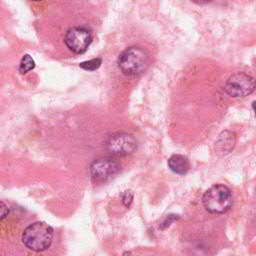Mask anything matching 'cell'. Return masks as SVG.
<instances>
[{
  "instance_id": "cell-8",
  "label": "cell",
  "mask_w": 256,
  "mask_h": 256,
  "mask_svg": "<svg viewBox=\"0 0 256 256\" xmlns=\"http://www.w3.org/2000/svg\"><path fill=\"white\" fill-rule=\"evenodd\" d=\"M168 167L175 174L184 175L188 172L190 163L187 157L180 154H174L168 159Z\"/></svg>"
},
{
  "instance_id": "cell-1",
  "label": "cell",
  "mask_w": 256,
  "mask_h": 256,
  "mask_svg": "<svg viewBox=\"0 0 256 256\" xmlns=\"http://www.w3.org/2000/svg\"><path fill=\"white\" fill-rule=\"evenodd\" d=\"M118 67L127 76L143 73L149 65V55L140 46H131L122 51L118 57Z\"/></svg>"
},
{
  "instance_id": "cell-5",
  "label": "cell",
  "mask_w": 256,
  "mask_h": 256,
  "mask_svg": "<svg viewBox=\"0 0 256 256\" xmlns=\"http://www.w3.org/2000/svg\"><path fill=\"white\" fill-rule=\"evenodd\" d=\"M64 42L72 52L82 54L92 42V33L90 29L84 26L71 27L65 34Z\"/></svg>"
},
{
  "instance_id": "cell-13",
  "label": "cell",
  "mask_w": 256,
  "mask_h": 256,
  "mask_svg": "<svg viewBox=\"0 0 256 256\" xmlns=\"http://www.w3.org/2000/svg\"><path fill=\"white\" fill-rule=\"evenodd\" d=\"M176 219H178L177 215H169V216H167V217L165 218V220L162 222V224L160 225V228H161V229L166 228L167 226H169V225H170L173 221H175Z\"/></svg>"
},
{
  "instance_id": "cell-15",
  "label": "cell",
  "mask_w": 256,
  "mask_h": 256,
  "mask_svg": "<svg viewBox=\"0 0 256 256\" xmlns=\"http://www.w3.org/2000/svg\"><path fill=\"white\" fill-rule=\"evenodd\" d=\"M122 256H132V254L130 252H124V254Z\"/></svg>"
},
{
  "instance_id": "cell-2",
  "label": "cell",
  "mask_w": 256,
  "mask_h": 256,
  "mask_svg": "<svg viewBox=\"0 0 256 256\" xmlns=\"http://www.w3.org/2000/svg\"><path fill=\"white\" fill-rule=\"evenodd\" d=\"M53 229L45 222L37 221L25 228L22 234L24 245L32 251L46 250L52 243Z\"/></svg>"
},
{
  "instance_id": "cell-10",
  "label": "cell",
  "mask_w": 256,
  "mask_h": 256,
  "mask_svg": "<svg viewBox=\"0 0 256 256\" xmlns=\"http://www.w3.org/2000/svg\"><path fill=\"white\" fill-rule=\"evenodd\" d=\"M35 67V62L33 60V58L26 54L22 57L21 61H20V65H19V72L21 74H26L27 72H29L30 70H32Z\"/></svg>"
},
{
  "instance_id": "cell-4",
  "label": "cell",
  "mask_w": 256,
  "mask_h": 256,
  "mask_svg": "<svg viewBox=\"0 0 256 256\" xmlns=\"http://www.w3.org/2000/svg\"><path fill=\"white\" fill-rule=\"evenodd\" d=\"M255 88V81L252 76L245 72L232 74L225 83L226 93L232 97H245L251 94Z\"/></svg>"
},
{
  "instance_id": "cell-9",
  "label": "cell",
  "mask_w": 256,
  "mask_h": 256,
  "mask_svg": "<svg viewBox=\"0 0 256 256\" xmlns=\"http://www.w3.org/2000/svg\"><path fill=\"white\" fill-rule=\"evenodd\" d=\"M234 144H235L234 134H232L229 131H225L219 136L216 142V147L219 152L226 154L234 147Z\"/></svg>"
},
{
  "instance_id": "cell-7",
  "label": "cell",
  "mask_w": 256,
  "mask_h": 256,
  "mask_svg": "<svg viewBox=\"0 0 256 256\" xmlns=\"http://www.w3.org/2000/svg\"><path fill=\"white\" fill-rule=\"evenodd\" d=\"M120 164L112 158H99L92 162L90 173L97 182H105L112 179L120 171Z\"/></svg>"
},
{
  "instance_id": "cell-3",
  "label": "cell",
  "mask_w": 256,
  "mask_h": 256,
  "mask_svg": "<svg viewBox=\"0 0 256 256\" xmlns=\"http://www.w3.org/2000/svg\"><path fill=\"white\" fill-rule=\"evenodd\" d=\"M202 202L208 212L222 214L228 211L233 204L232 192L224 184H215L206 190Z\"/></svg>"
},
{
  "instance_id": "cell-6",
  "label": "cell",
  "mask_w": 256,
  "mask_h": 256,
  "mask_svg": "<svg viewBox=\"0 0 256 256\" xmlns=\"http://www.w3.org/2000/svg\"><path fill=\"white\" fill-rule=\"evenodd\" d=\"M107 151L114 156H127L137 148L136 139L128 133H116L111 135L106 142Z\"/></svg>"
},
{
  "instance_id": "cell-12",
  "label": "cell",
  "mask_w": 256,
  "mask_h": 256,
  "mask_svg": "<svg viewBox=\"0 0 256 256\" xmlns=\"http://www.w3.org/2000/svg\"><path fill=\"white\" fill-rule=\"evenodd\" d=\"M133 199V193L131 191H125L122 195V202L126 207H129Z\"/></svg>"
},
{
  "instance_id": "cell-11",
  "label": "cell",
  "mask_w": 256,
  "mask_h": 256,
  "mask_svg": "<svg viewBox=\"0 0 256 256\" xmlns=\"http://www.w3.org/2000/svg\"><path fill=\"white\" fill-rule=\"evenodd\" d=\"M102 63V59L101 58H94V59H91L89 61H85V62H82L79 64V66L84 69V70H87V71H94L96 69H98L100 67Z\"/></svg>"
},
{
  "instance_id": "cell-14",
  "label": "cell",
  "mask_w": 256,
  "mask_h": 256,
  "mask_svg": "<svg viewBox=\"0 0 256 256\" xmlns=\"http://www.w3.org/2000/svg\"><path fill=\"white\" fill-rule=\"evenodd\" d=\"M8 212H9V210H8L7 205L4 202L0 201V220L4 219L8 215Z\"/></svg>"
}]
</instances>
